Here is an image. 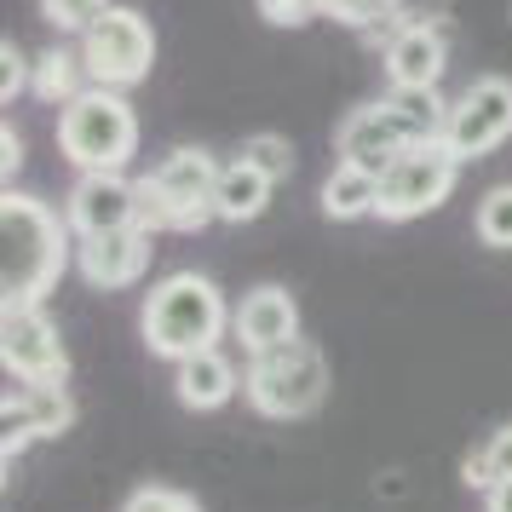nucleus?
Wrapping results in <instances>:
<instances>
[{
    "instance_id": "1",
    "label": "nucleus",
    "mask_w": 512,
    "mask_h": 512,
    "mask_svg": "<svg viewBox=\"0 0 512 512\" xmlns=\"http://www.w3.org/2000/svg\"><path fill=\"white\" fill-rule=\"evenodd\" d=\"M0 300L6 311H29L41 305L58 288L64 265H70L75 242H70V219L41 202V196H24V190H6L0 196Z\"/></svg>"
},
{
    "instance_id": "11",
    "label": "nucleus",
    "mask_w": 512,
    "mask_h": 512,
    "mask_svg": "<svg viewBox=\"0 0 512 512\" xmlns=\"http://www.w3.org/2000/svg\"><path fill=\"white\" fill-rule=\"evenodd\" d=\"M75 242L87 236H116V231H139L144 225V202H139V179L127 173H81L64 202Z\"/></svg>"
},
{
    "instance_id": "19",
    "label": "nucleus",
    "mask_w": 512,
    "mask_h": 512,
    "mask_svg": "<svg viewBox=\"0 0 512 512\" xmlns=\"http://www.w3.org/2000/svg\"><path fill=\"white\" fill-rule=\"evenodd\" d=\"M81 75H87V64H81V52H64V47H52L35 58V70H29V93L41 98V104H75V98L87 93L81 87Z\"/></svg>"
},
{
    "instance_id": "22",
    "label": "nucleus",
    "mask_w": 512,
    "mask_h": 512,
    "mask_svg": "<svg viewBox=\"0 0 512 512\" xmlns=\"http://www.w3.org/2000/svg\"><path fill=\"white\" fill-rule=\"evenodd\" d=\"M242 162H254L271 185H282V179H294V144L282 139V133H254V139L242 144Z\"/></svg>"
},
{
    "instance_id": "26",
    "label": "nucleus",
    "mask_w": 512,
    "mask_h": 512,
    "mask_svg": "<svg viewBox=\"0 0 512 512\" xmlns=\"http://www.w3.org/2000/svg\"><path fill=\"white\" fill-rule=\"evenodd\" d=\"M317 6H323V0H259V12H265L271 24H282V29L311 24V18H317Z\"/></svg>"
},
{
    "instance_id": "21",
    "label": "nucleus",
    "mask_w": 512,
    "mask_h": 512,
    "mask_svg": "<svg viewBox=\"0 0 512 512\" xmlns=\"http://www.w3.org/2000/svg\"><path fill=\"white\" fill-rule=\"evenodd\" d=\"M472 231H478L484 248L507 254L512 248V185H489L484 190V202H478V213H472Z\"/></svg>"
},
{
    "instance_id": "5",
    "label": "nucleus",
    "mask_w": 512,
    "mask_h": 512,
    "mask_svg": "<svg viewBox=\"0 0 512 512\" xmlns=\"http://www.w3.org/2000/svg\"><path fill=\"white\" fill-rule=\"evenodd\" d=\"M225 167L213 162L202 144H179L167 150L162 162L139 179V202H144V231H202L213 213V190H219Z\"/></svg>"
},
{
    "instance_id": "20",
    "label": "nucleus",
    "mask_w": 512,
    "mask_h": 512,
    "mask_svg": "<svg viewBox=\"0 0 512 512\" xmlns=\"http://www.w3.org/2000/svg\"><path fill=\"white\" fill-rule=\"evenodd\" d=\"M507 478H512V426H495V432L461 461V484L489 495V489L507 484Z\"/></svg>"
},
{
    "instance_id": "4",
    "label": "nucleus",
    "mask_w": 512,
    "mask_h": 512,
    "mask_svg": "<svg viewBox=\"0 0 512 512\" xmlns=\"http://www.w3.org/2000/svg\"><path fill=\"white\" fill-rule=\"evenodd\" d=\"M58 150L81 173H127V162L139 156V110L127 104V93L87 87L58 110Z\"/></svg>"
},
{
    "instance_id": "3",
    "label": "nucleus",
    "mask_w": 512,
    "mask_h": 512,
    "mask_svg": "<svg viewBox=\"0 0 512 512\" xmlns=\"http://www.w3.org/2000/svg\"><path fill=\"white\" fill-rule=\"evenodd\" d=\"M443 127H449V104L438 93H386L374 104H357L340 133H334V150L346 167H363V173H386V167L415 150V144H443Z\"/></svg>"
},
{
    "instance_id": "14",
    "label": "nucleus",
    "mask_w": 512,
    "mask_h": 512,
    "mask_svg": "<svg viewBox=\"0 0 512 512\" xmlns=\"http://www.w3.org/2000/svg\"><path fill=\"white\" fill-rule=\"evenodd\" d=\"M150 231H116V236H87L75 242V271L87 277V288H133V282L150 271Z\"/></svg>"
},
{
    "instance_id": "16",
    "label": "nucleus",
    "mask_w": 512,
    "mask_h": 512,
    "mask_svg": "<svg viewBox=\"0 0 512 512\" xmlns=\"http://www.w3.org/2000/svg\"><path fill=\"white\" fill-rule=\"evenodd\" d=\"M173 392L185 409L196 415H208V409H225L236 392H242V374L225 351H202V357H185L179 369H173Z\"/></svg>"
},
{
    "instance_id": "24",
    "label": "nucleus",
    "mask_w": 512,
    "mask_h": 512,
    "mask_svg": "<svg viewBox=\"0 0 512 512\" xmlns=\"http://www.w3.org/2000/svg\"><path fill=\"white\" fill-rule=\"evenodd\" d=\"M121 512H202V501L185 495V489H173V484H144L121 501Z\"/></svg>"
},
{
    "instance_id": "18",
    "label": "nucleus",
    "mask_w": 512,
    "mask_h": 512,
    "mask_svg": "<svg viewBox=\"0 0 512 512\" xmlns=\"http://www.w3.org/2000/svg\"><path fill=\"white\" fill-rule=\"evenodd\" d=\"M323 213L328 219H340V225H351V219H369L374 208H380V173H363V167H334L323 179Z\"/></svg>"
},
{
    "instance_id": "9",
    "label": "nucleus",
    "mask_w": 512,
    "mask_h": 512,
    "mask_svg": "<svg viewBox=\"0 0 512 512\" xmlns=\"http://www.w3.org/2000/svg\"><path fill=\"white\" fill-rule=\"evenodd\" d=\"M512 139V81L507 75H478L455 104H449V127H443V150L455 162H478L489 150Z\"/></svg>"
},
{
    "instance_id": "7",
    "label": "nucleus",
    "mask_w": 512,
    "mask_h": 512,
    "mask_svg": "<svg viewBox=\"0 0 512 512\" xmlns=\"http://www.w3.org/2000/svg\"><path fill=\"white\" fill-rule=\"evenodd\" d=\"M81 64H87L93 87H110V93L139 87L144 75L156 70V29H150V18L133 12V6H110L81 35Z\"/></svg>"
},
{
    "instance_id": "29",
    "label": "nucleus",
    "mask_w": 512,
    "mask_h": 512,
    "mask_svg": "<svg viewBox=\"0 0 512 512\" xmlns=\"http://www.w3.org/2000/svg\"><path fill=\"white\" fill-rule=\"evenodd\" d=\"M507 18H512V6H507Z\"/></svg>"
},
{
    "instance_id": "6",
    "label": "nucleus",
    "mask_w": 512,
    "mask_h": 512,
    "mask_svg": "<svg viewBox=\"0 0 512 512\" xmlns=\"http://www.w3.org/2000/svg\"><path fill=\"white\" fill-rule=\"evenodd\" d=\"M242 397H248L265 420L317 415L323 397H328V357L311 346V340H288V346L265 351V357H248Z\"/></svg>"
},
{
    "instance_id": "13",
    "label": "nucleus",
    "mask_w": 512,
    "mask_h": 512,
    "mask_svg": "<svg viewBox=\"0 0 512 512\" xmlns=\"http://www.w3.org/2000/svg\"><path fill=\"white\" fill-rule=\"evenodd\" d=\"M449 70V35L438 24H403L386 41V81L397 93H438Z\"/></svg>"
},
{
    "instance_id": "25",
    "label": "nucleus",
    "mask_w": 512,
    "mask_h": 512,
    "mask_svg": "<svg viewBox=\"0 0 512 512\" xmlns=\"http://www.w3.org/2000/svg\"><path fill=\"white\" fill-rule=\"evenodd\" d=\"M0 64H6V75H0V98L12 104V98H18V93H29V70H35V64H29V58H24V47H18L12 35L0 41Z\"/></svg>"
},
{
    "instance_id": "10",
    "label": "nucleus",
    "mask_w": 512,
    "mask_h": 512,
    "mask_svg": "<svg viewBox=\"0 0 512 512\" xmlns=\"http://www.w3.org/2000/svg\"><path fill=\"white\" fill-rule=\"evenodd\" d=\"M0 363L12 380H29V386H52L70 374V351L58 340V328L41 305L29 311H0Z\"/></svg>"
},
{
    "instance_id": "28",
    "label": "nucleus",
    "mask_w": 512,
    "mask_h": 512,
    "mask_svg": "<svg viewBox=\"0 0 512 512\" xmlns=\"http://www.w3.org/2000/svg\"><path fill=\"white\" fill-rule=\"evenodd\" d=\"M484 512H512V478H507V484H495L484 495Z\"/></svg>"
},
{
    "instance_id": "8",
    "label": "nucleus",
    "mask_w": 512,
    "mask_h": 512,
    "mask_svg": "<svg viewBox=\"0 0 512 512\" xmlns=\"http://www.w3.org/2000/svg\"><path fill=\"white\" fill-rule=\"evenodd\" d=\"M461 179V162L443 150V144H415V150H403L386 173H380V219L386 225H409L420 213H432L449 202V190Z\"/></svg>"
},
{
    "instance_id": "2",
    "label": "nucleus",
    "mask_w": 512,
    "mask_h": 512,
    "mask_svg": "<svg viewBox=\"0 0 512 512\" xmlns=\"http://www.w3.org/2000/svg\"><path fill=\"white\" fill-rule=\"evenodd\" d=\"M231 323H236V311L225 305L219 282L202 277V271H173V277H162L144 294V317H139L150 357H167L173 369L185 357L219 351V340H225Z\"/></svg>"
},
{
    "instance_id": "23",
    "label": "nucleus",
    "mask_w": 512,
    "mask_h": 512,
    "mask_svg": "<svg viewBox=\"0 0 512 512\" xmlns=\"http://www.w3.org/2000/svg\"><path fill=\"white\" fill-rule=\"evenodd\" d=\"M116 0H41V12H47L52 29H64V35H87V29L110 12Z\"/></svg>"
},
{
    "instance_id": "27",
    "label": "nucleus",
    "mask_w": 512,
    "mask_h": 512,
    "mask_svg": "<svg viewBox=\"0 0 512 512\" xmlns=\"http://www.w3.org/2000/svg\"><path fill=\"white\" fill-rule=\"evenodd\" d=\"M18 167H24V139L6 127V133H0V173H6V190H12V173H18Z\"/></svg>"
},
{
    "instance_id": "17",
    "label": "nucleus",
    "mask_w": 512,
    "mask_h": 512,
    "mask_svg": "<svg viewBox=\"0 0 512 512\" xmlns=\"http://www.w3.org/2000/svg\"><path fill=\"white\" fill-rule=\"evenodd\" d=\"M271 179L259 173L254 162H225V173H219V190H213V213L225 219V225H254L259 213L271 208Z\"/></svg>"
},
{
    "instance_id": "12",
    "label": "nucleus",
    "mask_w": 512,
    "mask_h": 512,
    "mask_svg": "<svg viewBox=\"0 0 512 512\" xmlns=\"http://www.w3.org/2000/svg\"><path fill=\"white\" fill-rule=\"evenodd\" d=\"M231 328H236V340H242L248 357H265V351L300 340V300H294L282 282H259V288L242 294Z\"/></svg>"
},
{
    "instance_id": "15",
    "label": "nucleus",
    "mask_w": 512,
    "mask_h": 512,
    "mask_svg": "<svg viewBox=\"0 0 512 512\" xmlns=\"http://www.w3.org/2000/svg\"><path fill=\"white\" fill-rule=\"evenodd\" d=\"M75 426V403L64 392V380H52V386H6V432H29V438H58V432H70Z\"/></svg>"
}]
</instances>
